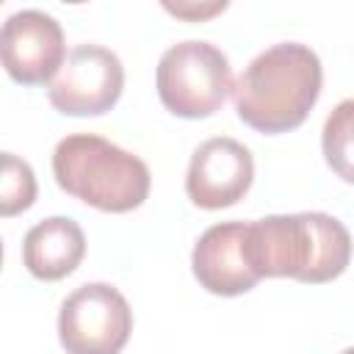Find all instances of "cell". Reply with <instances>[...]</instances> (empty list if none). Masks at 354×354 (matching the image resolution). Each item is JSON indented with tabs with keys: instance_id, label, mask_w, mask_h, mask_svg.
I'll list each match as a JSON object with an SVG mask.
<instances>
[{
	"instance_id": "6da1fadb",
	"label": "cell",
	"mask_w": 354,
	"mask_h": 354,
	"mask_svg": "<svg viewBox=\"0 0 354 354\" xmlns=\"http://www.w3.org/2000/svg\"><path fill=\"white\" fill-rule=\"evenodd\" d=\"M324 86L315 50L301 41H279L254 55L232 83L238 119L266 136L290 133L304 124Z\"/></svg>"
},
{
	"instance_id": "7a4b0ae2",
	"label": "cell",
	"mask_w": 354,
	"mask_h": 354,
	"mask_svg": "<svg viewBox=\"0 0 354 354\" xmlns=\"http://www.w3.org/2000/svg\"><path fill=\"white\" fill-rule=\"evenodd\" d=\"M246 252L254 274L304 285L337 279L351 260V235L329 213H274L246 221Z\"/></svg>"
},
{
	"instance_id": "3957f363",
	"label": "cell",
	"mask_w": 354,
	"mask_h": 354,
	"mask_svg": "<svg viewBox=\"0 0 354 354\" xmlns=\"http://www.w3.org/2000/svg\"><path fill=\"white\" fill-rule=\"evenodd\" d=\"M53 177L64 194L102 213H130L152 188L149 166L138 155L94 133H72L55 144Z\"/></svg>"
},
{
	"instance_id": "277c9868",
	"label": "cell",
	"mask_w": 354,
	"mask_h": 354,
	"mask_svg": "<svg viewBox=\"0 0 354 354\" xmlns=\"http://www.w3.org/2000/svg\"><path fill=\"white\" fill-rule=\"evenodd\" d=\"M155 88L169 113L180 119H207L230 97L232 69L216 44L188 39L160 55Z\"/></svg>"
},
{
	"instance_id": "5b68a950",
	"label": "cell",
	"mask_w": 354,
	"mask_h": 354,
	"mask_svg": "<svg viewBox=\"0 0 354 354\" xmlns=\"http://www.w3.org/2000/svg\"><path fill=\"white\" fill-rule=\"evenodd\" d=\"M133 332V310L119 288L86 282L58 310V340L69 354H116Z\"/></svg>"
},
{
	"instance_id": "8992f818",
	"label": "cell",
	"mask_w": 354,
	"mask_h": 354,
	"mask_svg": "<svg viewBox=\"0 0 354 354\" xmlns=\"http://www.w3.org/2000/svg\"><path fill=\"white\" fill-rule=\"evenodd\" d=\"M124 91V66L102 44H77L50 80L47 100L64 116H102Z\"/></svg>"
},
{
	"instance_id": "52a82bcc",
	"label": "cell",
	"mask_w": 354,
	"mask_h": 354,
	"mask_svg": "<svg viewBox=\"0 0 354 354\" xmlns=\"http://www.w3.org/2000/svg\"><path fill=\"white\" fill-rule=\"evenodd\" d=\"M66 58L64 30L55 17L25 8L0 25V66L19 86L50 83Z\"/></svg>"
},
{
	"instance_id": "ba28073f",
	"label": "cell",
	"mask_w": 354,
	"mask_h": 354,
	"mask_svg": "<svg viewBox=\"0 0 354 354\" xmlns=\"http://www.w3.org/2000/svg\"><path fill=\"white\" fill-rule=\"evenodd\" d=\"M252 180V152L230 136H216L194 149L185 171V194L202 210H224L249 194Z\"/></svg>"
},
{
	"instance_id": "9c48e42d",
	"label": "cell",
	"mask_w": 354,
	"mask_h": 354,
	"mask_svg": "<svg viewBox=\"0 0 354 354\" xmlns=\"http://www.w3.org/2000/svg\"><path fill=\"white\" fill-rule=\"evenodd\" d=\"M194 279L213 296H243L260 277L246 252V221H224L207 227L191 252Z\"/></svg>"
},
{
	"instance_id": "30bf717a",
	"label": "cell",
	"mask_w": 354,
	"mask_h": 354,
	"mask_svg": "<svg viewBox=\"0 0 354 354\" xmlns=\"http://www.w3.org/2000/svg\"><path fill=\"white\" fill-rule=\"evenodd\" d=\"M86 257L83 227L69 216H50L33 224L22 241V263L41 282L69 277Z\"/></svg>"
},
{
	"instance_id": "8fae6325",
	"label": "cell",
	"mask_w": 354,
	"mask_h": 354,
	"mask_svg": "<svg viewBox=\"0 0 354 354\" xmlns=\"http://www.w3.org/2000/svg\"><path fill=\"white\" fill-rule=\"evenodd\" d=\"M36 196L39 183L33 166L14 152H0V218H14L30 210Z\"/></svg>"
},
{
	"instance_id": "7c38bea8",
	"label": "cell",
	"mask_w": 354,
	"mask_h": 354,
	"mask_svg": "<svg viewBox=\"0 0 354 354\" xmlns=\"http://www.w3.org/2000/svg\"><path fill=\"white\" fill-rule=\"evenodd\" d=\"M351 100H343L324 124V158L329 163V169H335L340 174V180L351 183Z\"/></svg>"
},
{
	"instance_id": "4fadbf2b",
	"label": "cell",
	"mask_w": 354,
	"mask_h": 354,
	"mask_svg": "<svg viewBox=\"0 0 354 354\" xmlns=\"http://www.w3.org/2000/svg\"><path fill=\"white\" fill-rule=\"evenodd\" d=\"M180 22H210L221 17L232 0H158Z\"/></svg>"
},
{
	"instance_id": "5bb4252c",
	"label": "cell",
	"mask_w": 354,
	"mask_h": 354,
	"mask_svg": "<svg viewBox=\"0 0 354 354\" xmlns=\"http://www.w3.org/2000/svg\"><path fill=\"white\" fill-rule=\"evenodd\" d=\"M61 3H66V6H80V3H88V0H61Z\"/></svg>"
},
{
	"instance_id": "9a60e30c",
	"label": "cell",
	"mask_w": 354,
	"mask_h": 354,
	"mask_svg": "<svg viewBox=\"0 0 354 354\" xmlns=\"http://www.w3.org/2000/svg\"><path fill=\"white\" fill-rule=\"evenodd\" d=\"M0 266H3V241H0Z\"/></svg>"
},
{
	"instance_id": "2e32d148",
	"label": "cell",
	"mask_w": 354,
	"mask_h": 354,
	"mask_svg": "<svg viewBox=\"0 0 354 354\" xmlns=\"http://www.w3.org/2000/svg\"><path fill=\"white\" fill-rule=\"evenodd\" d=\"M0 3H3V0H0Z\"/></svg>"
}]
</instances>
